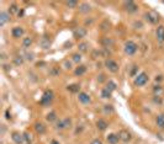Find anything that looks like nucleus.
Instances as JSON below:
<instances>
[{"label":"nucleus","mask_w":164,"mask_h":144,"mask_svg":"<svg viewBox=\"0 0 164 144\" xmlns=\"http://www.w3.org/2000/svg\"><path fill=\"white\" fill-rule=\"evenodd\" d=\"M138 49V46L133 41H127L125 43V53L128 55H133Z\"/></svg>","instance_id":"1"},{"label":"nucleus","mask_w":164,"mask_h":144,"mask_svg":"<svg viewBox=\"0 0 164 144\" xmlns=\"http://www.w3.org/2000/svg\"><path fill=\"white\" fill-rule=\"evenodd\" d=\"M144 17H146V20H147L149 23H152V25H155V23H158V21H159V15H158L154 10L147 11V12L144 14Z\"/></svg>","instance_id":"2"},{"label":"nucleus","mask_w":164,"mask_h":144,"mask_svg":"<svg viewBox=\"0 0 164 144\" xmlns=\"http://www.w3.org/2000/svg\"><path fill=\"white\" fill-rule=\"evenodd\" d=\"M105 67L111 72V73H117L118 72V63L116 62V61H114V59H111V58H109V59H106L105 61Z\"/></svg>","instance_id":"3"},{"label":"nucleus","mask_w":164,"mask_h":144,"mask_svg":"<svg viewBox=\"0 0 164 144\" xmlns=\"http://www.w3.org/2000/svg\"><path fill=\"white\" fill-rule=\"evenodd\" d=\"M148 80H149L148 75H147L146 73H141V74H138V75L136 76V79H135V85H136V86H143V85H146V84L148 83Z\"/></svg>","instance_id":"4"},{"label":"nucleus","mask_w":164,"mask_h":144,"mask_svg":"<svg viewBox=\"0 0 164 144\" xmlns=\"http://www.w3.org/2000/svg\"><path fill=\"white\" fill-rule=\"evenodd\" d=\"M123 8H125V10L128 12V14H133V12H136L137 11V9H138V6H137V4L135 3V2H125L123 3Z\"/></svg>","instance_id":"5"},{"label":"nucleus","mask_w":164,"mask_h":144,"mask_svg":"<svg viewBox=\"0 0 164 144\" xmlns=\"http://www.w3.org/2000/svg\"><path fill=\"white\" fill-rule=\"evenodd\" d=\"M72 126V121L71 118H64V120H59L57 122V128L58 129H67Z\"/></svg>","instance_id":"6"},{"label":"nucleus","mask_w":164,"mask_h":144,"mask_svg":"<svg viewBox=\"0 0 164 144\" xmlns=\"http://www.w3.org/2000/svg\"><path fill=\"white\" fill-rule=\"evenodd\" d=\"M53 100V93L52 91H46L41 99V105H49Z\"/></svg>","instance_id":"7"},{"label":"nucleus","mask_w":164,"mask_h":144,"mask_svg":"<svg viewBox=\"0 0 164 144\" xmlns=\"http://www.w3.org/2000/svg\"><path fill=\"white\" fill-rule=\"evenodd\" d=\"M118 138H120V140H122V142H129L131 139H132V135H131V133H129L128 131L121 129V131L118 132Z\"/></svg>","instance_id":"8"},{"label":"nucleus","mask_w":164,"mask_h":144,"mask_svg":"<svg viewBox=\"0 0 164 144\" xmlns=\"http://www.w3.org/2000/svg\"><path fill=\"white\" fill-rule=\"evenodd\" d=\"M155 36H157V40L158 42H164V26H158L157 30H155Z\"/></svg>","instance_id":"9"},{"label":"nucleus","mask_w":164,"mask_h":144,"mask_svg":"<svg viewBox=\"0 0 164 144\" xmlns=\"http://www.w3.org/2000/svg\"><path fill=\"white\" fill-rule=\"evenodd\" d=\"M11 139L14 140V143H15V144H22V143H24V140H25L24 134H20L19 132H14V133L11 134Z\"/></svg>","instance_id":"10"},{"label":"nucleus","mask_w":164,"mask_h":144,"mask_svg":"<svg viewBox=\"0 0 164 144\" xmlns=\"http://www.w3.org/2000/svg\"><path fill=\"white\" fill-rule=\"evenodd\" d=\"M11 35L14 38H20L24 36V28L22 27H14L11 30Z\"/></svg>","instance_id":"11"},{"label":"nucleus","mask_w":164,"mask_h":144,"mask_svg":"<svg viewBox=\"0 0 164 144\" xmlns=\"http://www.w3.org/2000/svg\"><path fill=\"white\" fill-rule=\"evenodd\" d=\"M85 35H86V30L84 27H78L74 30V37L75 38H83V37H85Z\"/></svg>","instance_id":"12"},{"label":"nucleus","mask_w":164,"mask_h":144,"mask_svg":"<svg viewBox=\"0 0 164 144\" xmlns=\"http://www.w3.org/2000/svg\"><path fill=\"white\" fill-rule=\"evenodd\" d=\"M78 100H79V102L86 105V104L90 102V96H89L86 93H79V95H78Z\"/></svg>","instance_id":"13"},{"label":"nucleus","mask_w":164,"mask_h":144,"mask_svg":"<svg viewBox=\"0 0 164 144\" xmlns=\"http://www.w3.org/2000/svg\"><path fill=\"white\" fill-rule=\"evenodd\" d=\"M101 44L106 48V49H109V48H111V47H114V41H112V38H109V37H103L101 38Z\"/></svg>","instance_id":"14"},{"label":"nucleus","mask_w":164,"mask_h":144,"mask_svg":"<svg viewBox=\"0 0 164 144\" xmlns=\"http://www.w3.org/2000/svg\"><path fill=\"white\" fill-rule=\"evenodd\" d=\"M106 139H108V143H109V144H117L118 140H120L118 134H115V133H110V134L106 137Z\"/></svg>","instance_id":"15"},{"label":"nucleus","mask_w":164,"mask_h":144,"mask_svg":"<svg viewBox=\"0 0 164 144\" xmlns=\"http://www.w3.org/2000/svg\"><path fill=\"white\" fill-rule=\"evenodd\" d=\"M96 127H97L99 131H105L109 127V125H108V122L105 120L100 118V120H97V122H96Z\"/></svg>","instance_id":"16"},{"label":"nucleus","mask_w":164,"mask_h":144,"mask_svg":"<svg viewBox=\"0 0 164 144\" xmlns=\"http://www.w3.org/2000/svg\"><path fill=\"white\" fill-rule=\"evenodd\" d=\"M9 20H10V15H9L8 12H5V11L0 12V25L4 26Z\"/></svg>","instance_id":"17"},{"label":"nucleus","mask_w":164,"mask_h":144,"mask_svg":"<svg viewBox=\"0 0 164 144\" xmlns=\"http://www.w3.org/2000/svg\"><path fill=\"white\" fill-rule=\"evenodd\" d=\"M85 72H86V67H85V65H78V67L75 68V70H74V74H75L77 76H80V75L85 74Z\"/></svg>","instance_id":"18"},{"label":"nucleus","mask_w":164,"mask_h":144,"mask_svg":"<svg viewBox=\"0 0 164 144\" xmlns=\"http://www.w3.org/2000/svg\"><path fill=\"white\" fill-rule=\"evenodd\" d=\"M35 129H36V132H37L38 134H43V133L46 132V126H45L43 123L38 122V123L35 125Z\"/></svg>","instance_id":"19"},{"label":"nucleus","mask_w":164,"mask_h":144,"mask_svg":"<svg viewBox=\"0 0 164 144\" xmlns=\"http://www.w3.org/2000/svg\"><path fill=\"white\" fill-rule=\"evenodd\" d=\"M78 48H79V52L80 53H86L89 51V44L86 42H80L78 44Z\"/></svg>","instance_id":"20"},{"label":"nucleus","mask_w":164,"mask_h":144,"mask_svg":"<svg viewBox=\"0 0 164 144\" xmlns=\"http://www.w3.org/2000/svg\"><path fill=\"white\" fill-rule=\"evenodd\" d=\"M155 123H157V126H158V127H160V128H164V113L159 114V116L157 117V120H155Z\"/></svg>","instance_id":"21"},{"label":"nucleus","mask_w":164,"mask_h":144,"mask_svg":"<svg viewBox=\"0 0 164 144\" xmlns=\"http://www.w3.org/2000/svg\"><path fill=\"white\" fill-rule=\"evenodd\" d=\"M111 94H112V91H110L108 88H104L101 90V97L103 99H110L111 97Z\"/></svg>","instance_id":"22"},{"label":"nucleus","mask_w":164,"mask_h":144,"mask_svg":"<svg viewBox=\"0 0 164 144\" xmlns=\"http://www.w3.org/2000/svg\"><path fill=\"white\" fill-rule=\"evenodd\" d=\"M79 9H80V12H84V14H86V12H89L90 11V5L89 4H86V3H83V4H80V6H79Z\"/></svg>","instance_id":"23"},{"label":"nucleus","mask_w":164,"mask_h":144,"mask_svg":"<svg viewBox=\"0 0 164 144\" xmlns=\"http://www.w3.org/2000/svg\"><path fill=\"white\" fill-rule=\"evenodd\" d=\"M79 88H80V86L78 85V84H72V85H68V91H71V93H78L79 91Z\"/></svg>","instance_id":"24"},{"label":"nucleus","mask_w":164,"mask_h":144,"mask_svg":"<svg viewBox=\"0 0 164 144\" xmlns=\"http://www.w3.org/2000/svg\"><path fill=\"white\" fill-rule=\"evenodd\" d=\"M46 118H47L48 122H54V121H57V113L56 112H49Z\"/></svg>","instance_id":"25"},{"label":"nucleus","mask_w":164,"mask_h":144,"mask_svg":"<svg viewBox=\"0 0 164 144\" xmlns=\"http://www.w3.org/2000/svg\"><path fill=\"white\" fill-rule=\"evenodd\" d=\"M72 61H73L74 63H80V61H82V54H80V53H74V54L72 55Z\"/></svg>","instance_id":"26"},{"label":"nucleus","mask_w":164,"mask_h":144,"mask_svg":"<svg viewBox=\"0 0 164 144\" xmlns=\"http://www.w3.org/2000/svg\"><path fill=\"white\" fill-rule=\"evenodd\" d=\"M65 5L71 9H74L78 6V2H75V0H69V2H65Z\"/></svg>","instance_id":"27"},{"label":"nucleus","mask_w":164,"mask_h":144,"mask_svg":"<svg viewBox=\"0 0 164 144\" xmlns=\"http://www.w3.org/2000/svg\"><path fill=\"white\" fill-rule=\"evenodd\" d=\"M110 22H109V20H105V21H103L101 22V25H100V27H101V30H109V28H110Z\"/></svg>","instance_id":"28"},{"label":"nucleus","mask_w":164,"mask_h":144,"mask_svg":"<svg viewBox=\"0 0 164 144\" xmlns=\"http://www.w3.org/2000/svg\"><path fill=\"white\" fill-rule=\"evenodd\" d=\"M106 88L110 90V91H114V90H116V84L114 83V81H111V80H109V83H108V85H106Z\"/></svg>","instance_id":"29"},{"label":"nucleus","mask_w":164,"mask_h":144,"mask_svg":"<svg viewBox=\"0 0 164 144\" xmlns=\"http://www.w3.org/2000/svg\"><path fill=\"white\" fill-rule=\"evenodd\" d=\"M14 63H15L16 65H21V64L24 63V58H22L21 55H20V57H19V55H16L15 58H14Z\"/></svg>","instance_id":"30"},{"label":"nucleus","mask_w":164,"mask_h":144,"mask_svg":"<svg viewBox=\"0 0 164 144\" xmlns=\"http://www.w3.org/2000/svg\"><path fill=\"white\" fill-rule=\"evenodd\" d=\"M22 44H24V47L28 48V47L32 44V40H31L30 37H26V38H24V42H22Z\"/></svg>","instance_id":"31"},{"label":"nucleus","mask_w":164,"mask_h":144,"mask_svg":"<svg viewBox=\"0 0 164 144\" xmlns=\"http://www.w3.org/2000/svg\"><path fill=\"white\" fill-rule=\"evenodd\" d=\"M10 14H20V12H19V8H17V5L13 4V5L10 6Z\"/></svg>","instance_id":"32"},{"label":"nucleus","mask_w":164,"mask_h":144,"mask_svg":"<svg viewBox=\"0 0 164 144\" xmlns=\"http://www.w3.org/2000/svg\"><path fill=\"white\" fill-rule=\"evenodd\" d=\"M26 59H27V61H31V62H32V61L35 59V54L32 53V52H31V53H30V52H27V53H26Z\"/></svg>","instance_id":"33"},{"label":"nucleus","mask_w":164,"mask_h":144,"mask_svg":"<svg viewBox=\"0 0 164 144\" xmlns=\"http://www.w3.org/2000/svg\"><path fill=\"white\" fill-rule=\"evenodd\" d=\"M153 91H154V94H162V93H163V88H162L160 85H158V86H154Z\"/></svg>","instance_id":"34"},{"label":"nucleus","mask_w":164,"mask_h":144,"mask_svg":"<svg viewBox=\"0 0 164 144\" xmlns=\"http://www.w3.org/2000/svg\"><path fill=\"white\" fill-rule=\"evenodd\" d=\"M63 65L65 67V69H72V63H71L69 61H64Z\"/></svg>","instance_id":"35"},{"label":"nucleus","mask_w":164,"mask_h":144,"mask_svg":"<svg viewBox=\"0 0 164 144\" xmlns=\"http://www.w3.org/2000/svg\"><path fill=\"white\" fill-rule=\"evenodd\" d=\"M104 107H105V111H106V112H114L112 106H110V105H105Z\"/></svg>","instance_id":"36"},{"label":"nucleus","mask_w":164,"mask_h":144,"mask_svg":"<svg viewBox=\"0 0 164 144\" xmlns=\"http://www.w3.org/2000/svg\"><path fill=\"white\" fill-rule=\"evenodd\" d=\"M90 144H103V142H101L100 139H94V140H93Z\"/></svg>","instance_id":"37"},{"label":"nucleus","mask_w":164,"mask_h":144,"mask_svg":"<svg viewBox=\"0 0 164 144\" xmlns=\"http://www.w3.org/2000/svg\"><path fill=\"white\" fill-rule=\"evenodd\" d=\"M104 78H105V75H104V74H101V75H100V76H99V78H97V80H99V81H100V83H103V81H104V80H105V79H104Z\"/></svg>","instance_id":"38"},{"label":"nucleus","mask_w":164,"mask_h":144,"mask_svg":"<svg viewBox=\"0 0 164 144\" xmlns=\"http://www.w3.org/2000/svg\"><path fill=\"white\" fill-rule=\"evenodd\" d=\"M93 21H94L93 19H90V20H86V21H85V25H91V23H93Z\"/></svg>","instance_id":"39"},{"label":"nucleus","mask_w":164,"mask_h":144,"mask_svg":"<svg viewBox=\"0 0 164 144\" xmlns=\"http://www.w3.org/2000/svg\"><path fill=\"white\" fill-rule=\"evenodd\" d=\"M59 73V70H57L56 68H53V72H51V74H58Z\"/></svg>","instance_id":"40"},{"label":"nucleus","mask_w":164,"mask_h":144,"mask_svg":"<svg viewBox=\"0 0 164 144\" xmlns=\"http://www.w3.org/2000/svg\"><path fill=\"white\" fill-rule=\"evenodd\" d=\"M51 144H60V143H59L58 140H56V139H53V140L51 142Z\"/></svg>","instance_id":"41"},{"label":"nucleus","mask_w":164,"mask_h":144,"mask_svg":"<svg viewBox=\"0 0 164 144\" xmlns=\"http://www.w3.org/2000/svg\"><path fill=\"white\" fill-rule=\"evenodd\" d=\"M10 68H11V67H10V65H4V69H5V70H9V69H10Z\"/></svg>","instance_id":"42"},{"label":"nucleus","mask_w":164,"mask_h":144,"mask_svg":"<svg viewBox=\"0 0 164 144\" xmlns=\"http://www.w3.org/2000/svg\"><path fill=\"white\" fill-rule=\"evenodd\" d=\"M155 81L158 83V81H162V76H157V79H155Z\"/></svg>","instance_id":"43"}]
</instances>
